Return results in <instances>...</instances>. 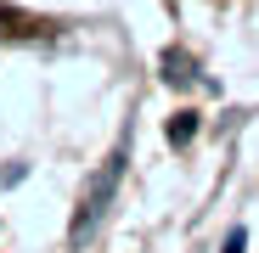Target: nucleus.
<instances>
[{"label":"nucleus","instance_id":"obj_1","mask_svg":"<svg viewBox=\"0 0 259 253\" xmlns=\"http://www.w3.org/2000/svg\"><path fill=\"white\" fill-rule=\"evenodd\" d=\"M118 163H124V152H113L107 163H102V175L91 180V191H84V203H79V214H73V236H84L96 220H102V203L113 197V186H118Z\"/></svg>","mask_w":259,"mask_h":253},{"label":"nucleus","instance_id":"obj_2","mask_svg":"<svg viewBox=\"0 0 259 253\" xmlns=\"http://www.w3.org/2000/svg\"><path fill=\"white\" fill-rule=\"evenodd\" d=\"M46 28H51L46 17H28V12L0 6V39H34V34H46Z\"/></svg>","mask_w":259,"mask_h":253},{"label":"nucleus","instance_id":"obj_3","mask_svg":"<svg viewBox=\"0 0 259 253\" xmlns=\"http://www.w3.org/2000/svg\"><path fill=\"white\" fill-rule=\"evenodd\" d=\"M197 135V113H175V118H169V141H175V146H186Z\"/></svg>","mask_w":259,"mask_h":253},{"label":"nucleus","instance_id":"obj_4","mask_svg":"<svg viewBox=\"0 0 259 253\" xmlns=\"http://www.w3.org/2000/svg\"><path fill=\"white\" fill-rule=\"evenodd\" d=\"M226 253H242V231H231V236H226Z\"/></svg>","mask_w":259,"mask_h":253}]
</instances>
